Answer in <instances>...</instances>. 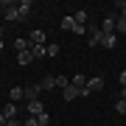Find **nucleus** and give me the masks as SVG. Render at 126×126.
Instances as JSON below:
<instances>
[{
	"label": "nucleus",
	"mask_w": 126,
	"mask_h": 126,
	"mask_svg": "<svg viewBox=\"0 0 126 126\" xmlns=\"http://www.w3.org/2000/svg\"><path fill=\"white\" fill-rule=\"evenodd\" d=\"M101 90H104V79L93 76V79H87V87H84V93H81V98H87V95H93V93H101Z\"/></svg>",
	"instance_id": "f257e3e1"
},
{
	"label": "nucleus",
	"mask_w": 126,
	"mask_h": 126,
	"mask_svg": "<svg viewBox=\"0 0 126 126\" xmlns=\"http://www.w3.org/2000/svg\"><path fill=\"white\" fill-rule=\"evenodd\" d=\"M101 28L98 25H87V45L90 48H95V45H101Z\"/></svg>",
	"instance_id": "f03ea898"
},
{
	"label": "nucleus",
	"mask_w": 126,
	"mask_h": 126,
	"mask_svg": "<svg viewBox=\"0 0 126 126\" xmlns=\"http://www.w3.org/2000/svg\"><path fill=\"white\" fill-rule=\"evenodd\" d=\"M25 107H28V115H31V118H39L42 112H45V107H42V101H28Z\"/></svg>",
	"instance_id": "7ed1b4c3"
},
{
	"label": "nucleus",
	"mask_w": 126,
	"mask_h": 126,
	"mask_svg": "<svg viewBox=\"0 0 126 126\" xmlns=\"http://www.w3.org/2000/svg\"><path fill=\"white\" fill-rule=\"evenodd\" d=\"M42 90H39V81L36 84H25V101H39L36 95H39Z\"/></svg>",
	"instance_id": "20e7f679"
},
{
	"label": "nucleus",
	"mask_w": 126,
	"mask_h": 126,
	"mask_svg": "<svg viewBox=\"0 0 126 126\" xmlns=\"http://www.w3.org/2000/svg\"><path fill=\"white\" fill-rule=\"evenodd\" d=\"M6 20H11V23H17V20H23V14H20V9H17V3H11L9 9H6V14H3Z\"/></svg>",
	"instance_id": "39448f33"
},
{
	"label": "nucleus",
	"mask_w": 126,
	"mask_h": 126,
	"mask_svg": "<svg viewBox=\"0 0 126 126\" xmlns=\"http://www.w3.org/2000/svg\"><path fill=\"white\" fill-rule=\"evenodd\" d=\"M28 42H31V48L34 45H45V31H31L28 34Z\"/></svg>",
	"instance_id": "423d86ee"
},
{
	"label": "nucleus",
	"mask_w": 126,
	"mask_h": 126,
	"mask_svg": "<svg viewBox=\"0 0 126 126\" xmlns=\"http://www.w3.org/2000/svg\"><path fill=\"white\" fill-rule=\"evenodd\" d=\"M70 84L79 90V98H81V93H84V87H87V76H73V79H70Z\"/></svg>",
	"instance_id": "0eeeda50"
},
{
	"label": "nucleus",
	"mask_w": 126,
	"mask_h": 126,
	"mask_svg": "<svg viewBox=\"0 0 126 126\" xmlns=\"http://www.w3.org/2000/svg\"><path fill=\"white\" fill-rule=\"evenodd\" d=\"M115 42H118V34H104V36H101V45L107 48V50H112Z\"/></svg>",
	"instance_id": "6e6552de"
},
{
	"label": "nucleus",
	"mask_w": 126,
	"mask_h": 126,
	"mask_svg": "<svg viewBox=\"0 0 126 126\" xmlns=\"http://www.w3.org/2000/svg\"><path fill=\"white\" fill-rule=\"evenodd\" d=\"M0 115H3V118H9V121H11V118H17V104L9 101V104L3 107V112H0Z\"/></svg>",
	"instance_id": "1a4fd4ad"
},
{
	"label": "nucleus",
	"mask_w": 126,
	"mask_h": 126,
	"mask_svg": "<svg viewBox=\"0 0 126 126\" xmlns=\"http://www.w3.org/2000/svg\"><path fill=\"white\" fill-rule=\"evenodd\" d=\"M31 62H34L31 48H28V50H23V53H17V64H23V67H25V64H31Z\"/></svg>",
	"instance_id": "9d476101"
},
{
	"label": "nucleus",
	"mask_w": 126,
	"mask_h": 126,
	"mask_svg": "<svg viewBox=\"0 0 126 126\" xmlns=\"http://www.w3.org/2000/svg\"><path fill=\"white\" fill-rule=\"evenodd\" d=\"M101 34H115V17H104V25H101Z\"/></svg>",
	"instance_id": "9b49d317"
},
{
	"label": "nucleus",
	"mask_w": 126,
	"mask_h": 126,
	"mask_svg": "<svg viewBox=\"0 0 126 126\" xmlns=\"http://www.w3.org/2000/svg\"><path fill=\"white\" fill-rule=\"evenodd\" d=\"M53 87H56V76H45L39 81V90H53Z\"/></svg>",
	"instance_id": "f8f14e48"
},
{
	"label": "nucleus",
	"mask_w": 126,
	"mask_h": 126,
	"mask_svg": "<svg viewBox=\"0 0 126 126\" xmlns=\"http://www.w3.org/2000/svg\"><path fill=\"white\" fill-rule=\"evenodd\" d=\"M62 95H64V101H76V98H79V90L70 84V87H64V90H62Z\"/></svg>",
	"instance_id": "ddd939ff"
},
{
	"label": "nucleus",
	"mask_w": 126,
	"mask_h": 126,
	"mask_svg": "<svg viewBox=\"0 0 126 126\" xmlns=\"http://www.w3.org/2000/svg\"><path fill=\"white\" fill-rule=\"evenodd\" d=\"M9 98L17 104V98H25V87H11V93H9Z\"/></svg>",
	"instance_id": "4468645a"
},
{
	"label": "nucleus",
	"mask_w": 126,
	"mask_h": 126,
	"mask_svg": "<svg viewBox=\"0 0 126 126\" xmlns=\"http://www.w3.org/2000/svg\"><path fill=\"white\" fill-rule=\"evenodd\" d=\"M115 34H126V17H115Z\"/></svg>",
	"instance_id": "2eb2a0df"
},
{
	"label": "nucleus",
	"mask_w": 126,
	"mask_h": 126,
	"mask_svg": "<svg viewBox=\"0 0 126 126\" xmlns=\"http://www.w3.org/2000/svg\"><path fill=\"white\" fill-rule=\"evenodd\" d=\"M17 9H20V14H23V20H25V17H28V11H31V0H20Z\"/></svg>",
	"instance_id": "dca6fc26"
},
{
	"label": "nucleus",
	"mask_w": 126,
	"mask_h": 126,
	"mask_svg": "<svg viewBox=\"0 0 126 126\" xmlns=\"http://www.w3.org/2000/svg\"><path fill=\"white\" fill-rule=\"evenodd\" d=\"M31 53H34V59H45V56H48V53H45V45H34Z\"/></svg>",
	"instance_id": "f3484780"
},
{
	"label": "nucleus",
	"mask_w": 126,
	"mask_h": 126,
	"mask_svg": "<svg viewBox=\"0 0 126 126\" xmlns=\"http://www.w3.org/2000/svg\"><path fill=\"white\" fill-rule=\"evenodd\" d=\"M73 20H76L79 25H87V11H84V9H81V11H76V14H73Z\"/></svg>",
	"instance_id": "a211bd4d"
},
{
	"label": "nucleus",
	"mask_w": 126,
	"mask_h": 126,
	"mask_svg": "<svg viewBox=\"0 0 126 126\" xmlns=\"http://www.w3.org/2000/svg\"><path fill=\"white\" fill-rule=\"evenodd\" d=\"M45 53L48 56H59V45H56V42H48V45H45Z\"/></svg>",
	"instance_id": "6ab92c4d"
},
{
	"label": "nucleus",
	"mask_w": 126,
	"mask_h": 126,
	"mask_svg": "<svg viewBox=\"0 0 126 126\" xmlns=\"http://www.w3.org/2000/svg\"><path fill=\"white\" fill-rule=\"evenodd\" d=\"M14 48L23 53V50H28V48H31V42H28V39H17V42H14Z\"/></svg>",
	"instance_id": "aec40b11"
},
{
	"label": "nucleus",
	"mask_w": 126,
	"mask_h": 126,
	"mask_svg": "<svg viewBox=\"0 0 126 126\" xmlns=\"http://www.w3.org/2000/svg\"><path fill=\"white\" fill-rule=\"evenodd\" d=\"M62 28H64V31H73V28H76V20H73V17H64L62 20Z\"/></svg>",
	"instance_id": "412c9836"
},
{
	"label": "nucleus",
	"mask_w": 126,
	"mask_h": 126,
	"mask_svg": "<svg viewBox=\"0 0 126 126\" xmlns=\"http://www.w3.org/2000/svg\"><path fill=\"white\" fill-rule=\"evenodd\" d=\"M56 87H59V90L70 87V79H67V76H56Z\"/></svg>",
	"instance_id": "4be33fe9"
},
{
	"label": "nucleus",
	"mask_w": 126,
	"mask_h": 126,
	"mask_svg": "<svg viewBox=\"0 0 126 126\" xmlns=\"http://www.w3.org/2000/svg\"><path fill=\"white\" fill-rule=\"evenodd\" d=\"M36 123H39V126H48V123H50V115H48V112H42L39 118H36Z\"/></svg>",
	"instance_id": "5701e85b"
},
{
	"label": "nucleus",
	"mask_w": 126,
	"mask_h": 126,
	"mask_svg": "<svg viewBox=\"0 0 126 126\" xmlns=\"http://www.w3.org/2000/svg\"><path fill=\"white\" fill-rule=\"evenodd\" d=\"M115 109H118V115H126V101H118Z\"/></svg>",
	"instance_id": "b1692460"
},
{
	"label": "nucleus",
	"mask_w": 126,
	"mask_h": 126,
	"mask_svg": "<svg viewBox=\"0 0 126 126\" xmlns=\"http://www.w3.org/2000/svg\"><path fill=\"white\" fill-rule=\"evenodd\" d=\"M9 6H11L9 0H0V14H6V9H9Z\"/></svg>",
	"instance_id": "393cba45"
},
{
	"label": "nucleus",
	"mask_w": 126,
	"mask_h": 126,
	"mask_svg": "<svg viewBox=\"0 0 126 126\" xmlns=\"http://www.w3.org/2000/svg\"><path fill=\"white\" fill-rule=\"evenodd\" d=\"M118 9H121V14L126 17V0H121V3H118Z\"/></svg>",
	"instance_id": "a878e982"
},
{
	"label": "nucleus",
	"mask_w": 126,
	"mask_h": 126,
	"mask_svg": "<svg viewBox=\"0 0 126 126\" xmlns=\"http://www.w3.org/2000/svg\"><path fill=\"white\" fill-rule=\"evenodd\" d=\"M23 126H39V123H36V118H28V121H25Z\"/></svg>",
	"instance_id": "bb28decb"
},
{
	"label": "nucleus",
	"mask_w": 126,
	"mask_h": 126,
	"mask_svg": "<svg viewBox=\"0 0 126 126\" xmlns=\"http://www.w3.org/2000/svg\"><path fill=\"white\" fill-rule=\"evenodd\" d=\"M6 126H23V123H20V121H17V118H11V121H9V123H6Z\"/></svg>",
	"instance_id": "cd10ccee"
},
{
	"label": "nucleus",
	"mask_w": 126,
	"mask_h": 126,
	"mask_svg": "<svg viewBox=\"0 0 126 126\" xmlns=\"http://www.w3.org/2000/svg\"><path fill=\"white\" fill-rule=\"evenodd\" d=\"M118 79H121V87H126V70H123V73H121Z\"/></svg>",
	"instance_id": "c85d7f7f"
},
{
	"label": "nucleus",
	"mask_w": 126,
	"mask_h": 126,
	"mask_svg": "<svg viewBox=\"0 0 126 126\" xmlns=\"http://www.w3.org/2000/svg\"><path fill=\"white\" fill-rule=\"evenodd\" d=\"M121 101H126V87H121V95H118Z\"/></svg>",
	"instance_id": "c756f323"
},
{
	"label": "nucleus",
	"mask_w": 126,
	"mask_h": 126,
	"mask_svg": "<svg viewBox=\"0 0 126 126\" xmlns=\"http://www.w3.org/2000/svg\"><path fill=\"white\" fill-rule=\"evenodd\" d=\"M6 123H9V118H3V115H0V126H6Z\"/></svg>",
	"instance_id": "7c9ffc66"
},
{
	"label": "nucleus",
	"mask_w": 126,
	"mask_h": 126,
	"mask_svg": "<svg viewBox=\"0 0 126 126\" xmlns=\"http://www.w3.org/2000/svg\"><path fill=\"white\" fill-rule=\"evenodd\" d=\"M0 50H3V39H0Z\"/></svg>",
	"instance_id": "2f4dec72"
}]
</instances>
